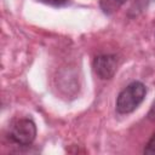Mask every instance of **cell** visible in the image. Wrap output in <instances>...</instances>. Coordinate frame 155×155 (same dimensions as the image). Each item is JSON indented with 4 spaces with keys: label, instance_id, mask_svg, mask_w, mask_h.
I'll return each mask as SVG.
<instances>
[{
    "label": "cell",
    "instance_id": "6",
    "mask_svg": "<svg viewBox=\"0 0 155 155\" xmlns=\"http://www.w3.org/2000/svg\"><path fill=\"white\" fill-rule=\"evenodd\" d=\"M38 1L44 2V4H46V5H51V6H56V7H58V6H63V5H65L69 0H38Z\"/></svg>",
    "mask_w": 155,
    "mask_h": 155
},
{
    "label": "cell",
    "instance_id": "7",
    "mask_svg": "<svg viewBox=\"0 0 155 155\" xmlns=\"http://www.w3.org/2000/svg\"><path fill=\"white\" fill-rule=\"evenodd\" d=\"M148 119H149L150 121L155 122V101L153 102V104H151V107H150V110H149V113H148Z\"/></svg>",
    "mask_w": 155,
    "mask_h": 155
},
{
    "label": "cell",
    "instance_id": "1",
    "mask_svg": "<svg viewBox=\"0 0 155 155\" xmlns=\"http://www.w3.org/2000/svg\"><path fill=\"white\" fill-rule=\"evenodd\" d=\"M147 87L140 81H132L120 91L116 98V111L119 114H130L136 110L144 101Z\"/></svg>",
    "mask_w": 155,
    "mask_h": 155
},
{
    "label": "cell",
    "instance_id": "5",
    "mask_svg": "<svg viewBox=\"0 0 155 155\" xmlns=\"http://www.w3.org/2000/svg\"><path fill=\"white\" fill-rule=\"evenodd\" d=\"M143 153L147 154V155H155V132L153 133V136L148 140V143H147Z\"/></svg>",
    "mask_w": 155,
    "mask_h": 155
},
{
    "label": "cell",
    "instance_id": "2",
    "mask_svg": "<svg viewBox=\"0 0 155 155\" xmlns=\"http://www.w3.org/2000/svg\"><path fill=\"white\" fill-rule=\"evenodd\" d=\"M36 137V125L30 117H18L11 121L7 130V138L21 147L30 145Z\"/></svg>",
    "mask_w": 155,
    "mask_h": 155
},
{
    "label": "cell",
    "instance_id": "3",
    "mask_svg": "<svg viewBox=\"0 0 155 155\" xmlns=\"http://www.w3.org/2000/svg\"><path fill=\"white\" fill-rule=\"evenodd\" d=\"M119 58L116 54H98L93 59V70L98 78L109 80L117 70Z\"/></svg>",
    "mask_w": 155,
    "mask_h": 155
},
{
    "label": "cell",
    "instance_id": "4",
    "mask_svg": "<svg viewBox=\"0 0 155 155\" xmlns=\"http://www.w3.org/2000/svg\"><path fill=\"white\" fill-rule=\"evenodd\" d=\"M125 2L126 0H99V6L105 15H111L116 12Z\"/></svg>",
    "mask_w": 155,
    "mask_h": 155
}]
</instances>
